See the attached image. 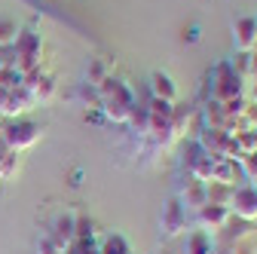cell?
I'll list each match as a JSON object with an SVG mask.
<instances>
[{
    "mask_svg": "<svg viewBox=\"0 0 257 254\" xmlns=\"http://www.w3.org/2000/svg\"><path fill=\"white\" fill-rule=\"evenodd\" d=\"M230 214H233V217H242V220H254V217H257V190H254L251 184L233 187Z\"/></svg>",
    "mask_w": 257,
    "mask_h": 254,
    "instance_id": "obj_4",
    "label": "cell"
},
{
    "mask_svg": "<svg viewBox=\"0 0 257 254\" xmlns=\"http://www.w3.org/2000/svg\"><path fill=\"white\" fill-rule=\"evenodd\" d=\"M184 230H190V227H187V211H184L181 199H178V196H172V199L163 205V220H159V233H163V239H175V236H181Z\"/></svg>",
    "mask_w": 257,
    "mask_h": 254,
    "instance_id": "obj_3",
    "label": "cell"
},
{
    "mask_svg": "<svg viewBox=\"0 0 257 254\" xmlns=\"http://www.w3.org/2000/svg\"><path fill=\"white\" fill-rule=\"evenodd\" d=\"M128 125H132V132L138 138H150V113L144 104H135L132 113H128Z\"/></svg>",
    "mask_w": 257,
    "mask_h": 254,
    "instance_id": "obj_12",
    "label": "cell"
},
{
    "mask_svg": "<svg viewBox=\"0 0 257 254\" xmlns=\"http://www.w3.org/2000/svg\"><path fill=\"white\" fill-rule=\"evenodd\" d=\"M181 205L187 214H196L202 205H208V193H205V181H196L193 175H187V184L181 187V193H178Z\"/></svg>",
    "mask_w": 257,
    "mask_h": 254,
    "instance_id": "obj_6",
    "label": "cell"
},
{
    "mask_svg": "<svg viewBox=\"0 0 257 254\" xmlns=\"http://www.w3.org/2000/svg\"><path fill=\"white\" fill-rule=\"evenodd\" d=\"M230 220V208L223 205H202L196 214H187V227L205 230V233H220V227Z\"/></svg>",
    "mask_w": 257,
    "mask_h": 254,
    "instance_id": "obj_2",
    "label": "cell"
},
{
    "mask_svg": "<svg viewBox=\"0 0 257 254\" xmlns=\"http://www.w3.org/2000/svg\"><path fill=\"white\" fill-rule=\"evenodd\" d=\"M43 138V129L37 122H28V119H4V129H0V141H4L10 150H28L34 147Z\"/></svg>",
    "mask_w": 257,
    "mask_h": 254,
    "instance_id": "obj_1",
    "label": "cell"
},
{
    "mask_svg": "<svg viewBox=\"0 0 257 254\" xmlns=\"http://www.w3.org/2000/svg\"><path fill=\"white\" fill-rule=\"evenodd\" d=\"M31 95H34V104H46L55 98V77L52 74H40L34 83H28Z\"/></svg>",
    "mask_w": 257,
    "mask_h": 254,
    "instance_id": "obj_9",
    "label": "cell"
},
{
    "mask_svg": "<svg viewBox=\"0 0 257 254\" xmlns=\"http://www.w3.org/2000/svg\"><path fill=\"white\" fill-rule=\"evenodd\" d=\"M98 251H101V254H132V248L125 245V239H122L119 233L107 236V239H104V245H101Z\"/></svg>",
    "mask_w": 257,
    "mask_h": 254,
    "instance_id": "obj_17",
    "label": "cell"
},
{
    "mask_svg": "<svg viewBox=\"0 0 257 254\" xmlns=\"http://www.w3.org/2000/svg\"><path fill=\"white\" fill-rule=\"evenodd\" d=\"M184 37H187L190 43H196V40H199V28H196V25H193V28L187 31V34H184Z\"/></svg>",
    "mask_w": 257,
    "mask_h": 254,
    "instance_id": "obj_23",
    "label": "cell"
},
{
    "mask_svg": "<svg viewBox=\"0 0 257 254\" xmlns=\"http://www.w3.org/2000/svg\"><path fill=\"white\" fill-rule=\"evenodd\" d=\"M245 98L257 104V80H251V83H248V92H245Z\"/></svg>",
    "mask_w": 257,
    "mask_h": 254,
    "instance_id": "obj_22",
    "label": "cell"
},
{
    "mask_svg": "<svg viewBox=\"0 0 257 254\" xmlns=\"http://www.w3.org/2000/svg\"><path fill=\"white\" fill-rule=\"evenodd\" d=\"M92 233H95V220L86 217V214H80L77 217V242H89Z\"/></svg>",
    "mask_w": 257,
    "mask_h": 254,
    "instance_id": "obj_19",
    "label": "cell"
},
{
    "mask_svg": "<svg viewBox=\"0 0 257 254\" xmlns=\"http://www.w3.org/2000/svg\"><path fill=\"white\" fill-rule=\"evenodd\" d=\"M49 236L61 245V248H71L77 242V214H58L52 220V230Z\"/></svg>",
    "mask_w": 257,
    "mask_h": 254,
    "instance_id": "obj_8",
    "label": "cell"
},
{
    "mask_svg": "<svg viewBox=\"0 0 257 254\" xmlns=\"http://www.w3.org/2000/svg\"><path fill=\"white\" fill-rule=\"evenodd\" d=\"M37 254H64V248H61L49 233H43V236L37 239Z\"/></svg>",
    "mask_w": 257,
    "mask_h": 254,
    "instance_id": "obj_20",
    "label": "cell"
},
{
    "mask_svg": "<svg viewBox=\"0 0 257 254\" xmlns=\"http://www.w3.org/2000/svg\"><path fill=\"white\" fill-rule=\"evenodd\" d=\"M19 25H16V19H10V16H0V49H10L13 43H16V37H19Z\"/></svg>",
    "mask_w": 257,
    "mask_h": 254,
    "instance_id": "obj_15",
    "label": "cell"
},
{
    "mask_svg": "<svg viewBox=\"0 0 257 254\" xmlns=\"http://www.w3.org/2000/svg\"><path fill=\"white\" fill-rule=\"evenodd\" d=\"M251 80H257V49L251 52Z\"/></svg>",
    "mask_w": 257,
    "mask_h": 254,
    "instance_id": "obj_24",
    "label": "cell"
},
{
    "mask_svg": "<svg viewBox=\"0 0 257 254\" xmlns=\"http://www.w3.org/2000/svg\"><path fill=\"white\" fill-rule=\"evenodd\" d=\"M104 77H107V65H104V58H89V68H86V83H89V86H98Z\"/></svg>",
    "mask_w": 257,
    "mask_h": 254,
    "instance_id": "obj_16",
    "label": "cell"
},
{
    "mask_svg": "<svg viewBox=\"0 0 257 254\" xmlns=\"http://www.w3.org/2000/svg\"><path fill=\"white\" fill-rule=\"evenodd\" d=\"M163 254H166V251H163Z\"/></svg>",
    "mask_w": 257,
    "mask_h": 254,
    "instance_id": "obj_25",
    "label": "cell"
},
{
    "mask_svg": "<svg viewBox=\"0 0 257 254\" xmlns=\"http://www.w3.org/2000/svg\"><path fill=\"white\" fill-rule=\"evenodd\" d=\"M242 119H245L248 129H257V104L248 101V98H245V107H242Z\"/></svg>",
    "mask_w": 257,
    "mask_h": 254,
    "instance_id": "obj_21",
    "label": "cell"
},
{
    "mask_svg": "<svg viewBox=\"0 0 257 254\" xmlns=\"http://www.w3.org/2000/svg\"><path fill=\"white\" fill-rule=\"evenodd\" d=\"M230 71L242 80V83H251V52H239L230 58Z\"/></svg>",
    "mask_w": 257,
    "mask_h": 254,
    "instance_id": "obj_14",
    "label": "cell"
},
{
    "mask_svg": "<svg viewBox=\"0 0 257 254\" xmlns=\"http://www.w3.org/2000/svg\"><path fill=\"white\" fill-rule=\"evenodd\" d=\"M233 46L239 52L257 49V16H239L233 22Z\"/></svg>",
    "mask_w": 257,
    "mask_h": 254,
    "instance_id": "obj_5",
    "label": "cell"
},
{
    "mask_svg": "<svg viewBox=\"0 0 257 254\" xmlns=\"http://www.w3.org/2000/svg\"><path fill=\"white\" fill-rule=\"evenodd\" d=\"M16 172H19V150H7L4 156H0V178L7 181Z\"/></svg>",
    "mask_w": 257,
    "mask_h": 254,
    "instance_id": "obj_18",
    "label": "cell"
},
{
    "mask_svg": "<svg viewBox=\"0 0 257 254\" xmlns=\"http://www.w3.org/2000/svg\"><path fill=\"white\" fill-rule=\"evenodd\" d=\"M202 119H205V129H223L227 122V113H223V104L217 98H205V107H202Z\"/></svg>",
    "mask_w": 257,
    "mask_h": 254,
    "instance_id": "obj_11",
    "label": "cell"
},
{
    "mask_svg": "<svg viewBox=\"0 0 257 254\" xmlns=\"http://www.w3.org/2000/svg\"><path fill=\"white\" fill-rule=\"evenodd\" d=\"M205 193H208V205H223V208H230V199H233V184L208 181V184H205Z\"/></svg>",
    "mask_w": 257,
    "mask_h": 254,
    "instance_id": "obj_10",
    "label": "cell"
},
{
    "mask_svg": "<svg viewBox=\"0 0 257 254\" xmlns=\"http://www.w3.org/2000/svg\"><path fill=\"white\" fill-rule=\"evenodd\" d=\"M187 254H211V233L205 230L187 233Z\"/></svg>",
    "mask_w": 257,
    "mask_h": 254,
    "instance_id": "obj_13",
    "label": "cell"
},
{
    "mask_svg": "<svg viewBox=\"0 0 257 254\" xmlns=\"http://www.w3.org/2000/svg\"><path fill=\"white\" fill-rule=\"evenodd\" d=\"M147 92L153 95V98H163V101H172V104L178 101V83L166 71H153L147 77Z\"/></svg>",
    "mask_w": 257,
    "mask_h": 254,
    "instance_id": "obj_7",
    "label": "cell"
}]
</instances>
